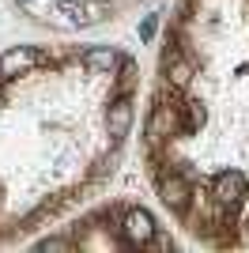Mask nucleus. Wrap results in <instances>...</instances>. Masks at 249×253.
Returning <instances> with one entry per match:
<instances>
[{
    "mask_svg": "<svg viewBox=\"0 0 249 253\" xmlns=\"http://www.w3.org/2000/svg\"><path fill=\"white\" fill-rule=\"evenodd\" d=\"M102 19H106V8L98 4V0H61L53 23L76 31V27H94V23H102Z\"/></svg>",
    "mask_w": 249,
    "mask_h": 253,
    "instance_id": "obj_1",
    "label": "nucleus"
},
{
    "mask_svg": "<svg viewBox=\"0 0 249 253\" xmlns=\"http://www.w3.org/2000/svg\"><path fill=\"white\" fill-rule=\"evenodd\" d=\"M155 219H151V211L144 208H132V211H124V219H121V242L128 246V250H144L151 238H155Z\"/></svg>",
    "mask_w": 249,
    "mask_h": 253,
    "instance_id": "obj_2",
    "label": "nucleus"
},
{
    "mask_svg": "<svg viewBox=\"0 0 249 253\" xmlns=\"http://www.w3.org/2000/svg\"><path fill=\"white\" fill-rule=\"evenodd\" d=\"M246 189H249V181H246L242 170H223V174L211 178V197H215L219 208H238Z\"/></svg>",
    "mask_w": 249,
    "mask_h": 253,
    "instance_id": "obj_3",
    "label": "nucleus"
},
{
    "mask_svg": "<svg viewBox=\"0 0 249 253\" xmlns=\"http://www.w3.org/2000/svg\"><path fill=\"white\" fill-rule=\"evenodd\" d=\"M42 64V53L31 45H15V49L0 53V80H15V76H27Z\"/></svg>",
    "mask_w": 249,
    "mask_h": 253,
    "instance_id": "obj_4",
    "label": "nucleus"
},
{
    "mask_svg": "<svg viewBox=\"0 0 249 253\" xmlns=\"http://www.w3.org/2000/svg\"><path fill=\"white\" fill-rule=\"evenodd\" d=\"M159 197H163L166 208L189 211V201H193V185L185 181V174H159Z\"/></svg>",
    "mask_w": 249,
    "mask_h": 253,
    "instance_id": "obj_5",
    "label": "nucleus"
},
{
    "mask_svg": "<svg viewBox=\"0 0 249 253\" xmlns=\"http://www.w3.org/2000/svg\"><path fill=\"white\" fill-rule=\"evenodd\" d=\"M128 125H132V98L121 95L117 102H110V110H106V132H110V140H124Z\"/></svg>",
    "mask_w": 249,
    "mask_h": 253,
    "instance_id": "obj_6",
    "label": "nucleus"
},
{
    "mask_svg": "<svg viewBox=\"0 0 249 253\" xmlns=\"http://www.w3.org/2000/svg\"><path fill=\"white\" fill-rule=\"evenodd\" d=\"M83 64H87L91 72L110 76L117 64H121V57H117V49H110V45H98V49H87V53H83Z\"/></svg>",
    "mask_w": 249,
    "mask_h": 253,
    "instance_id": "obj_7",
    "label": "nucleus"
},
{
    "mask_svg": "<svg viewBox=\"0 0 249 253\" xmlns=\"http://www.w3.org/2000/svg\"><path fill=\"white\" fill-rule=\"evenodd\" d=\"M166 84L177 87V91H185L189 84H193V64L181 61V57H174V61H166Z\"/></svg>",
    "mask_w": 249,
    "mask_h": 253,
    "instance_id": "obj_8",
    "label": "nucleus"
},
{
    "mask_svg": "<svg viewBox=\"0 0 249 253\" xmlns=\"http://www.w3.org/2000/svg\"><path fill=\"white\" fill-rule=\"evenodd\" d=\"M132 84H136V64H132V61H121V80H117V87L128 95V91H132Z\"/></svg>",
    "mask_w": 249,
    "mask_h": 253,
    "instance_id": "obj_9",
    "label": "nucleus"
},
{
    "mask_svg": "<svg viewBox=\"0 0 249 253\" xmlns=\"http://www.w3.org/2000/svg\"><path fill=\"white\" fill-rule=\"evenodd\" d=\"M42 253H64V250H72V242L68 238H45V242H38Z\"/></svg>",
    "mask_w": 249,
    "mask_h": 253,
    "instance_id": "obj_10",
    "label": "nucleus"
},
{
    "mask_svg": "<svg viewBox=\"0 0 249 253\" xmlns=\"http://www.w3.org/2000/svg\"><path fill=\"white\" fill-rule=\"evenodd\" d=\"M155 27H159V15H147V19L140 23V38H144V42H147V38L155 34Z\"/></svg>",
    "mask_w": 249,
    "mask_h": 253,
    "instance_id": "obj_11",
    "label": "nucleus"
},
{
    "mask_svg": "<svg viewBox=\"0 0 249 253\" xmlns=\"http://www.w3.org/2000/svg\"><path fill=\"white\" fill-rule=\"evenodd\" d=\"M0 102H4V80H0Z\"/></svg>",
    "mask_w": 249,
    "mask_h": 253,
    "instance_id": "obj_12",
    "label": "nucleus"
},
{
    "mask_svg": "<svg viewBox=\"0 0 249 253\" xmlns=\"http://www.w3.org/2000/svg\"><path fill=\"white\" fill-rule=\"evenodd\" d=\"M19 4H23V0H19Z\"/></svg>",
    "mask_w": 249,
    "mask_h": 253,
    "instance_id": "obj_13",
    "label": "nucleus"
}]
</instances>
